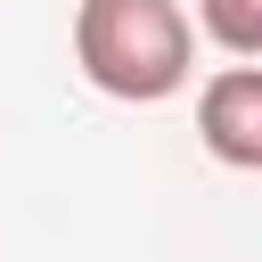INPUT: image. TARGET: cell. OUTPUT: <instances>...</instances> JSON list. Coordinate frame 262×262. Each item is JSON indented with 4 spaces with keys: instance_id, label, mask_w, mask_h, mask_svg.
<instances>
[{
    "instance_id": "cell-1",
    "label": "cell",
    "mask_w": 262,
    "mask_h": 262,
    "mask_svg": "<svg viewBox=\"0 0 262 262\" xmlns=\"http://www.w3.org/2000/svg\"><path fill=\"white\" fill-rule=\"evenodd\" d=\"M74 66L90 90H106L123 106H164L196 74V25L180 0H82Z\"/></svg>"
},
{
    "instance_id": "cell-3",
    "label": "cell",
    "mask_w": 262,
    "mask_h": 262,
    "mask_svg": "<svg viewBox=\"0 0 262 262\" xmlns=\"http://www.w3.org/2000/svg\"><path fill=\"white\" fill-rule=\"evenodd\" d=\"M196 25L229 57H262V0H196Z\"/></svg>"
},
{
    "instance_id": "cell-2",
    "label": "cell",
    "mask_w": 262,
    "mask_h": 262,
    "mask_svg": "<svg viewBox=\"0 0 262 262\" xmlns=\"http://www.w3.org/2000/svg\"><path fill=\"white\" fill-rule=\"evenodd\" d=\"M196 139L229 172H262V66H221L196 90Z\"/></svg>"
}]
</instances>
